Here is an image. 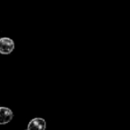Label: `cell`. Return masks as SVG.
Instances as JSON below:
<instances>
[{
    "label": "cell",
    "mask_w": 130,
    "mask_h": 130,
    "mask_svg": "<svg viewBox=\"0 0 130 130\" xmlns=\"http://www.w3.org/2000/svg\"><path fill=\"white\" fill-rule=\"evenodd\" d=\"M14 49V42L10 38H0V54H10Z\"/></svg>",
    "instance_id": "6da1fadb"
},
{
    "label": "cell",
    "mask_w": 130,
    "mask_h": 130,
    "mask_svg": "<svg viewBox=\"0 0 130 130\" xmlns=\"http://www.w3.org/2000/svg\"><path fill=\"white\" fill-rule=\"evenodd\" d=\"M46 122L42 118H35L29 121L27 130H45Z\"/></svg>",
    "instance_id": "7a4b0ae2"
},
{
    "label": "cell",
    "mask_w": 130,
    "mask_h": 130,
    "mask_svg": "<svg viewBox=\"0 0 130 130\" xmlns=\"http://www.w3.org/2000/svg\"><path fill=\"white\" fill-rule=\"evenodd\" d=\"M13 118V112L7 107H0V125L8 124Z\"/></svg>",
    "instance_id": "3957f363"
}]
</instances>
